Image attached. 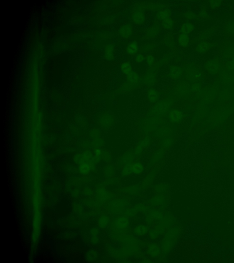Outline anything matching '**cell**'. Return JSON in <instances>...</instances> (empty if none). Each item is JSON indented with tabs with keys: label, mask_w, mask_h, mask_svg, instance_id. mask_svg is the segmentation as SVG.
Listing matches in <instances>:
<instances>
[{
	"label": "cell",
	"mask_w": 234,
	"mask_h": 263,
	"mask_svg": "<svg viewBox=\"0 0 234 263\" xmlns=\"http://www.w3.org/2000/svg\"><path fill=\"white\" fill-rule=\"evenodd\" d=\"M138 50V45L136 42H132L128 45L127 52L130 55H134L137 53Z\"/></svg>",
	"instance_id": "8992f818"
},
{
	"label": "cell",
	"mask_w": 234,
	"mask_h": 263,
	"mask_svg": "<svg viewBox=\"0 0 234 263\" xmlns=\"http://www.w3.org/2000/svg\"><path fill=\"white\" fill-rule=\"evenodd\" d=\"M179 45L182 47H184L188 45L189 41V37L188 34L182 33L179 35L178 40Z\"/></svg>",
	"instance_id": "ba28073f"
},
{
	"label": "cell",
	"mask_w": 234,
	"mask_h": 263,
	"mask_svg": "<svg viewBox=\"0 0 234 263\" xmlns=\"http://www.w3.org/2000/svg\"><path fill=\"white\" fill-rule=\"evenodd\" d=\"M170 120L173 122H180L182 118V114L179 110H173L170 112L169 114Z\"/></svg>",
	"instance_id": "3957f363"
},
{
	"label": "cell",
	"mask_w": 234,
	"mask_h": 263,
	"mask_svg": "<svg viewBox=\"0 0 234 263\" xmlns=\"http://www.w3.org/2000/svg\"><path fill=\"white\" fill-rule=\"evenodd\" d=\"M120 36L123 38H128L130 37L133 33V28L130 24H126L123 25L119 30Z\"/></svg>",
	"instance_id": "7a4b0ae2"
},
{
	"label": "cell",
	"mask_w": 234,
	"mask_h": 263,
	"mask_svg": "<svg viewBox=\"0 0 234 263\" xmlns=\"http://www.w3.org/2000/svg\"><path fill=\"white\" fill-rule=\"evenodd\" d=\"M121 69L124 74L129 75L133 71L132 68L130 64L128 62H124L121 65Z\"/></svg>",
	"instance_id": "30bf717a"
},
{
	"label": "cell",
	"mask_w": 234,
	"mask_h": 263,
	"mask_svg": "<svg viewBox=\"0 0 234 263\" xmlns=\"http://www.w3.org/2000/svg\"><path fill=\"white\" fill-rule=\"evenodd\" d=\"M146 62L149 65H152L154 62V59L153 57L151 55L147 56L146 58Z\"/></svg>",
	"instance_id": "2e32d148"
},
{
	"label": "cell",
	"mask_w": 234,
	"mask_h": 263,
	"mask_svg": "<svg viewBox=\"0 0 234 263\" xmlns=\"http://www.w3.org/2000/svg\"><path fill=\"white\" fill-rule=\"evenodd\" d=\"M114 46L113 44L107 46L105 51V57L108 60H111L113 59L114 54Z\"/></svg>",
	"instance_id": "52a82bcc"
},
{
	"label": "cell",
	"mask_w": 234,
	"mask_h": 263,
	"mask_svg": "<svg viewBox=\"0 0 234 263\" xmlns=\"http://www.w3.org/2000/svg\"><path fill=\"white\" fill-rule=\"evenodd\" d=\"M132 20L135 24L140 25L144 23L145 21V16L142 11H137L132 15Z\"/></svg>",
	"instance_id": "6da1fadb"
},
{
	"label": "cell",
	"mask_w": 234,
	"mask_h": 263,
	"mask_svg": "<svg viewBox=\"0 0 234 263\" xmlns=\"http://www.w3.org/2000/svg\"><path fill=\"white\" fill-rule=\"evenodd\" d=\"M208 48V45L207 43H202L199 45L198 47V51L201 53H203L206 51V50Z\"/></svg>",
	"instance_id": "5bb4252c"
},
{
	"label": "cell",
	"mask_w": 234,
	"mask_h": 263,
	"mask_svg": "<svg viewBox=\"0 0 234 263\" xmlns=\"http://www.w3.org/2000/svg\"><path fill=\"white\" fill-rule=\"evenodd\" d=\"M194 29V26L193 24L186 23L182 26L181 31L182 33L187 34L193 31Z\"/></svg>",
	"instance_id": "8fae6325"
},
{
	"label": "cell",
	"mask_w": 234,
	"mask_h": 263,
	"mask_svg": "<svg viewBox=\"0 0 234 263\" xmlns=\"http://www.w3.org/2000/svg\"><path fill=\"white\" fill-rule=\"evenodd\" d=\"M162 25L164 28L166 29H170L174 26V22L172 19H169L163 21Z\"/></svg>",
	"instance_id": "4fadbf2b"
},
{
	"label": "cell",
	"mask_w": 234,
	"mask_h": 263,
	"mask_svg": "<svg viewBox=\"0 0 234 263\" xmlns=\"http://www.w3.org/2000/svg\"><path fill=\"white\" fill-rule=\"evenodd\" d=\"M144 59H145L144 56L142 54H141L136 55L135 58V60L136 62V63H142L144 61Z\"/></svg>",
	"instance_id": "9a60e30c"
},
{
	"label": "cell",
	"mask_w": 234,
	"mask_h": 263,
	"mask_svg": "<svg viewBox=\"0 0 234 263\" xmlns=\"http://www.w3.org/2000/svg\"><path fill=\"white\" fill-rule=\"evenodd\" d=\"M182 74L181 69L177 66H172L169 69V74L172 78L177 79Z\"/></svg>",
	"instance_id": "5b68a950"
},
{
	"label": "cell",
	"mask_w": 234,
	"mask_h": 263,
	"mask_svg": "<svg viewBox=\"0 0 234 263\" xmlns=\"http://www.w3.org/2000/svg\"><path fill=\"white\" fill-rule=\"evenodd\" d=\"M171 16V13L170 11L166 9L159 11L157 14V17L159 20L164 21L170 19Z\"/></svg>",
	"instance_id": "277c9868"
},
{
	"label": "cell",
	"mask_w": 234,
	"mask_h": 263,
	"mask_svg": "<svg viewBox=\"0 0 234 263\" xmlns=\"http://www.w3.org/2000/svg\"><path fill=\"white\" fill-rule=\"evenodd\" d=\"M148 97L150 102H156L158 98L157 92L155 90L150 89L148 92Z\"/></svg>",
	"instance_id": "7c38bea8"
},
{
	"label": "cell",
	"mask_w": 234,
	"mask_h": 263,
	"mask_svg": "<svg viewBox=\"0 0 234 263\" xmlns=\"http://www.w3.org/2000/svg\"><path fill=\"white\" fill-rule=\"evenodd\" d=\"M127 79L130 83L135 84L139 82L140 77L137 73L132 71L129 75H127Z\"/></svg>",
	"instance_id": "9c48e42d"
}]
</instances>
